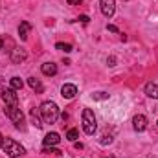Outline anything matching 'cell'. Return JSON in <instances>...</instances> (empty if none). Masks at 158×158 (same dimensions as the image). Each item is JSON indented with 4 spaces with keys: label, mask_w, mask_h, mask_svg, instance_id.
I'll return each instance as SVG.
<instances>
[{
    "label": "cell",
    "mask_w": 158,
    "mask_h": 158,
    "mask_svg": "<svg viewBox=\"0 0 158 158\" xmlns=\"http://www.w3.org/2000/svg\"><path fill=\"white\" fill-rule=\"evenodd\" d=\"M74 145H76V149H83V143H79V142H76Z\"/></svg>",
    "instance_id": "25"
},
{
    "label": "cell",
    "mask_w": 158,
    "mask_h": 158,
    "mask_svg": "<svg viewBox=\"0 0 158 158\" xmlns=\"http://www.w3.org/2000/svg\"><path fill=\"white\" fill-rule=\"evenodd\" d=\"M40 72L44 74V76H55L57 74V64L55 63H44L42 66H40Z\"/></svg>",
    "instance_id": "11"
},
{
    "label": "cell",
    "mask_w": 158,
    "mask_h": 158,
    "mask_svg": "<svg viewBox=\"0 0 158 158\" xmlns=\"http://www.w3.org/2000/svg\"><path fill=\"white\" fill-rule=\"evenodd\" d=\"M9 83H11V88H13V90H22V86H24V81H22L20 77H17V76L11 77Z\"/></svg>",
    "instance_id": "15"
},
{
    "label": "cell",
    "mask_w": 158,
    "mask_h": 158,
    "mask_svg": "<svg viewBox=\"0 0 158 158\" xmlns=\"http://www.w3.org/2000/svg\"><path fill=\"white\" fill-rule=\"evenodd\" d=\"M40 116L44 123H55L59 118V107L53 103V101H42L40 105Z\"/></svg>",
    "instance_id": "1"
},
{
    "label": "cell",
    "mask_w": 158,
    "mask_h": 158,
    "mask_svg": "<svg viewBox=\"0 0 158 158\" xmlns=\"http://www.w3.org/2000/svg\"><path fill=\"white\" fill-rule=\"evenodd\" d=\"M59 142H61V136H59L57 132H48V134L44 136V140H42L44 147H53V145H57Z\"/></svg>",
    "instance_id": "10"
},
{
    "label": "cell",
    "mask_w": 158,
    "mask_h": 158,
    "mask_svg": "<svg viewBox=\"0 0 158 158\" xmlns=\"http://www.w3.org/2000/svg\"><path fill=\"white\" fill-rule=\"evenodd\" d=\"M76 94H77V86H76V85L66 83V85H63V86H61V96H63L64 99H74V98H76Z\"/></svg>",
    "instance_id": "7"
},
{
    "label": "cell",
    "mask_w": 158,
    "mask_h": 158,
    "mask_svg": "<svg viewBox=\"0 0 158 158\" xmlns=\"http://www.w3.org/2000/svg\"><path fill=\"white\" fill-rule=\"evenodd\" d=\"M92 98L96 101H103V99H109V94L107 92H96V94H92Z\"/></svg>",
    "instance_id": "18"
},
{
    "label": "cell",
    "mask_w": 158,
    "mask_h": 158,
    "mask_svg": "<svg viewBox=\"0 0 158 158\" xmlns=\"http://www.w3.org/2000/svg\"><path fill=\"white\" fill-rule=\"evenodd\" d=\"M2 149H4V153H6L9 158H19V156H22V155L26 153V149H24L19 142H15L13 138H4Z\"/></svg>",
    "instance_id": "2"
},
{
    "label": "cell",
    "mask_w": 158,
    "mask_h": 158,
    "mask_svg": "<svg viewBox=\"0 0 158 158\" xmlns=\"http://www.w3.org/2000/svg\"><path fill=\"white\" fill-rule=\"evenodd\" d=\"M98 129V121H96V116L90 109H85L83 110V131L86 134H94Z\"/></svg>",
    "instance_id": "3"
},
{
    "label": "cell",
    "mask_w": 158,
    "mask_h": 158,
    "mask_svg": "<svg viewBox=\"0 0 158 158\" xmlns=\"http://www.w3.org/2000/svg\"><path fill=\"white\" fill-rule=\"evenodd\" d=\"M31 123H33V125H35L37 129H40V127H42V123H40V119L37 118V114H35V109L31 110Z\"/></svg>",
    "instance_id": "19"
},
{
    "label": "cell",
    "mask_w": 158,
    "mask_h": 158,
    "mask_svg": "<svg viewBox=\"0 0 158 158\" xmlns=\"http://www.w3.org/2000/svg\"><path fill=\"white\" fill-rule=\"evenodd\" d=\"M132 129H134L136 132L145 131V129H147V118L142 116V114H136V116L132 118Z\"/></svg>",
    "instance_id": "8"
},
{
    "label": "cell",
    "mask_w": 158,
    "mask_h": 158,
    "mask_svg": "<svg viewBox=\"0 0 158 158\" xmlns=\"http://www.w3.org/2000/svg\"><path fill=\"white\" fill-rule=\"evenodd\" d=\"M77 20H81V22H83V24H86V22H88V20H90V19H88V17H86V15H81V17H79Z\"/></svg>",
    "instance_id": "21"
},
{
    "label": "cell",
    "mask_w": 158,
    "mask_h": 158,
    "mask_svg": "<svg viewBox=\"0 0 158 158\" xmlns=\"http://www.w3.org/2000/svg\"><path fill=\"white\" fill-rule=\"evenodd\" d=\"M99 7H101V13L110 19L116 11V0H99Z\"/></svg>",
    "instance_id": "6"
},
{
    "label": "cell",
    "mask_w": 158,
    "mask_h": 158,
    "mask_svg": "<svg viewBox=\"0 0 158 158\" xmlns=\"http://www.w3.org/2000/svg\"><path fill=\"white\" fill-rule=\"evenodd\" d=\"M107 30H109V31H112V33H119V30L114 26V24H109V26H107Z\"/></svg>",
    "instance_id": "20"
},
{
    "label": "cell",
    "mask_w": 158,
    "mask_h": 158,
    "mask_svg": "<svg viewBox=\"0 0 158 158\" xmlns=\"http://www.w3.org/2000/svg\"><path fill=\"white\" fill-rule=\"evenodd\" d=\"M77 136H79L77 129H70V131L66 132V140H70V142H76V140H77Z\"/></svg>",
    "instance_id": "17"
},
{
    "label": "cell",
    "mask_w": 158,
    "mask_h": 158,
    "mask_svg": "<svg viewBox=\"0 0 158 158\" xmlns=\"http://www.w3.org/2000/svg\"><path fill=\"white\" fill-rule=\"evenodd\" d=\"M2 143H4V136L0 134V147H2Z\"/></svg>",
    "instance_id": "26"
},
{
    "label": "cell",
    "mask_w": 158,
    "mask_h": 158,
    "mask_svg": "<svg viewBox=\"0 0 158 158\" xmlns=\"http://www.w3.org/2000/svg\"><path fill=\"white\" fill-rule=\"evenodd\" d=\"M143 90H145V94H147L149 98H153V99H158V85H156V83H147Z\"/></svg>",
    "instance_id": "12"
},
{
    "label": "cell",
    "mask_w": 158,
    "mask_h": 158,
    "mask_svg": "<svg viewBox=\"0 0 158 158\" xmlns=\"http://www.w3.org/2000/svg\"><path fill=\"white\" fill-rule=\"evenodd\" d=\"M30 30H31V24L30 22H20V26H19V35H20V39L26 40L28 39V33H30Z\"/></svg>",
    "instance_id": "13"
},
{
    "label": "cell",
    "mask_w": 158,
    "mask_h": 158,
    "mask_svg": "<svg viewBox=\"0 0 158 158\" xmlns=\"http://www.w3.org/2000/svg\"><path fill=\"white\" fill-rule=\"evenodd\" d=\"M6 114H7V118L15 123V127H17V129H22L24 114H22V110H20L19 107H6Z\"/></svg>",
    "instance_id": "4"
},
{
    "label": "cell",
    "mask_w": 158,
    "mask_h": 158,
    "mask_svg": "<svg viewBox=\"0 0 158 158\" xmlns=\"http://www.w3.org/2000/svg\"><path fill=\"white\" fill-rule=\"evenodd\" d=\"M107 63H109V66H114V63H116V59H114V57H110V59H109Z\"/></svg>",
    "instance_id": "24"
},
{
    "label": "cell",
    "mask_w": 158,
    "mask_h": 158,
    "mask_svg": "<svg viewBox=\"0 0 158 158\" xmlns=\"http://www.w3.org/2000/svg\"><path fill=\"white\" fill-rule=\"evenodd\" d=\"M156 123H158V121H156Z\"/></svg>",
    "instance_id": "28"
},
{
    "label": "cell",
    "mask_w": 158,
    "mask_h": 158,
    "mask_svg": "<svg viewBox=\"0 0 158 158\" xmlns=\"http://www.w3.org/2000/svg\"><path fill=\"white\" fill-rule=\"evenodd\" d=\"M6 90V86H4V79L0 77V96H2V92Z\"/></svg>",
    "instance_id": "22"
},
{
    "label": "cell",
    "mask_w": 158,
    "mask_h": 158,
    "mask_svg": "<svg viewBox=\"0 0 158 158\" xmlns=\"http://www.w3.org/2000/svg\"><path fill=\"white\" fill-rule=\"evenodd\" d=\"M15 92L17 90H13V88H6L2 92V99L6 103V107H19V98H17Z\"/></svg>",
    "instance_id": "5"
},
{
    "label": "cell",
    "mask_w": 158,
    "mask_h": 158,
    "mask_svg": "<svg viewBox=\"0 0 158 158\" xmlns=\"http://www.w3.org/2000/svg\"><path fill=\"white\" fill-rule=\"evenodd\" d=\"M81 2H83V0H68L70 6H77V4H81Z\"/></svg>",
    "instance_id": "23"
},
{
    "label": "cell",
    "mask_w": 158,
    "mask_h": 158,
    "mask_svg": "<svg viewBox=\"0 0 158 158\" xmlns=\"http://www.w3.org/2000/svg\"><path fill=\"white\" fill-rule=\"evenodd\" d=\"M26 57H28L26 50H22V48H13L11 50V61L15 64H20L22 61H26Z\"/></svg>",
    "instance_id": "9"
},
{
    "label": "cell",
    "mask_w": 158,
    "mask_h": 158,
    "mask_svg": "<svg viewBox=\"0 0 158 158\" xmlns=\"http://www.w3.org/2000/svg\"><path fill=\"white\" fill-rule=\"evenodd\" d=\"M55 48L61 50V52H64V53H70V52H72V44H64V42H57Z\"/></svg>",
    "instance_id": "16"
},
{
    "label": "cell",
    "mask_w": 158,
    "mask_h": 158,
    "mask_svg": "<svg viewBox=\"0 0 158 158\" xmlns=\"http://www.w3.org/2000/svg\"><path fill=\"white\" fill-rule=\"evenodd\" d=\"M28 85H30L37 94H42V92H44V86H42V83H40L37 77H30L28 79Z\"/></svg>",
    "instance_id": "14"
},
{
    "label": "cell",
    "mask_w": 158,
    "mask_h": 158,
    "mask_svg": "<svg viewBox=\"0 0 158 158\" xmlns=\"http://www.w3.org/2000/svg\"><path fill=\"white\" fill-rule=\"evenodd\" d=\"M2 48H4V40L0 39V50H2Z\"/></svg>",
    "instance_id": "27"
}]
</instances>
